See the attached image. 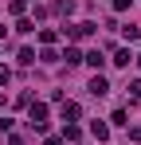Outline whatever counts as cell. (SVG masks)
I'll use <instances>...</instances> for the list:
<instances>
[{
  "label": "cell",
  "mask_w": 141,
  "mask_h": 145,
  "mask_svg": "<svg viewBox=\"0 0 141 145\" xmlns=\"http://www.w3.org/2000/svg\"><path fill=\"white\" fill-rule=\"evenodd\" d=\"M27 125L35 133H47V106L43 102H27Z\"/></svg>",
  "instance_id": "obj_1"
},
{
  "label": "cell",
  "mask_w": 141,
  "mask_h": 145,
  "mask_svg": "<svg viewBox=\"0 0 141 145\" xmlns=\"http://www.w3.org/2000/svg\"><path fill=\"white\" fill-rule=\"evenodd\" d=\"M94 31H98V24H90V20H82V24H67V27H63V35H67V39H90Z\"/></svg>",
  "instance_id": "obj_2"
},
{
  "label": "cell",
  "mask_w": 141,
  "mask_h": 145,
  "mask_svg": "<svg viewBox=\"0 0 141 145\" xmlns=\"http://www.w3.org/2000/svg\"><path fill=\"white\" fill-rule=\"evenodd\" d=\"M59 114H63V121L70 125V121L82 118V106H78V102H63V106H59Z\"/></svg>",
  "instance_id": "obj_3"
},
{
  "label": "cell",
  "mask_w": 141,
  "mask_h": 145,
  "mask_svg": "<svg viewBox=\"0 0 141 145\" xmlns=\"http://www.w3.org/2000/svg\"><path fill=\"white\" fill-rule=\"evenodd\" d=\"M82 63H90L94 71H102V67H106V63H110V59H106V55H102V51H86V55H82Z\"/></svg>",
  "instance_id": "obj_4"
},
{
  "label": "cell",
  "mask_w": 141,
  "mask_h": 145,
  "mask_svg": "<svg viewBox=\"0 0 141 145\" xmlns=\"http://www.w3.org/2000/svg\"><path fill=\"white\" fill-rule=\"evenodd\" d=\"M90 94H94V98H102V94H110V82H106V78H102V74H94V78H90Z\"/></svg>",
  "instance_id": "obj_5"
},
{
  "label": "cell",
  "mask_w": 141,
  "mask_h": 145,
  "mask_svg": "<svg viewBox=\"0 0 141 145\" xmlns=\"http://www.w3.org/2000/svg\"><path fill=\"white\" fill-rule=\"evenodd\" d=\"M110 63H114V67H129V63H133V51H129V47L114 51V59H110Z\"/></svg>",
  "instance_id": "obj_6"
},
{
  "label": "cell",
  "mask_w": 141,
  "mask_h": 145,
  "mask_svg": "<svg viewBox=\"0 0 141 145\" xmlns=\"http://www.w3.org/2000/svg\"><path fill=\"white\" fill-rule=\"evenodd\" d=\"M67 141H74V145L82 141V129H78L74 121H70V125H63V145H67Z\"/></svg>",
  "instance_id": "obj_7"
},
{
  "label": "cell",
  "mask_w": 141,
  "mask_h": 145,
  "mask_svg": "<svg viewBox=\"0 0 141 145\" xmlns=\"http://www.w3.org/2000/svg\"><path fill=\"white\" fill-rule=\"evenodd\" d=\"M59 59H67V67H78V63H82V51H78V47H67Z\"/></svg>",
  "instance_id": "obj_8"
},
{
  "label": "cell",
  "mask_w": 141,
  "mask_h": 145,
  "mask_svg": "<svg viewBox=\"0 0 141 145\" xmlns=\"http://www.w3.org/2000/svg\"><path fill=\"white\" fill-rule=\"evenodd\" d=\"M90 133L98 141H106V137H110V125H106V121H90Z\"/></svg>",
  "instance_id": "obj_9"
},
{
  "label": "cell",
  "mask_w": 141,
  "mask_h": 145,
  "mask_svg": "<svg viewBox=\"0 0 141 145\" xmlns=\"http://www.w3.org/2000/svg\"><path fill=\"white\" fill-rule=\"evenodd\" d=\"M16 31H24V35H31V31H35V20H27V16H20V20H16Z\"/></svg>",
  "instance_id": "obj_10"
},
{
  "label": "cell",
  "mask_w": 141,
  "mask_h": 145,
  "mask_svg": "<svg viewBox=\"0 0 141 145\" xmlns=\"http://www.w3.org/2000/svg\"><path fill=\"white\" fill-rule=\"evenodd\" d=\"M8 12H12V16H24V12H27V0H8Z\"/></svg>",
  "instance_id": "obj_11"
},
{
  "label": "cell",
  "mask_w": 141,
  "mask_h": 145,
  "mask_svg": "<svg viewBox=\"0 0 141 145\" xmlns=\"http://www.w3.org/2000/svg\"><path fill=\"white\" fill-rule=\"evenodd\" d=\"M55 39H59V31H51V27H43V31H39V43H43V47H51Z\"/></svg>",
  "instance_id": "obj_12"
},
{
  "label": "cell",
  "mask_w": 141,
  "mask_h": 145,
  "mask_svg": "<svg viewBox=\"0 0 141 145\" xmlns=\"http://www.w3.org/2000/svg\"><path fill=\"white\" fill-rule=\"evenodd\" d=\"M55 12H59V16H70V12H74V0H59Z\"/></svg>",
  "instance_id": "obj_13"
},
{
  "label": "cell",
  "mask_w": 141,
  "mask_h": 145,
  "mask_svg": "<svg viewBox=\"0 0 141 145\" xmlns=\"http://www.w3.org/2000/svg\"><path fill=\"white\" fill-rule=\"evenodd\" d=\"M20 63H24V67H31V63H35V51L24 47V51H20Z\"/></svg>",
  "instance_id": "obj_14"
},
{
  "label": "cell",
  "mask_w": 141,
  "mask_h": 145,
  "mask_svg": "<svg viewBox=\"0 0 141 145\" xmlns=\"http://www.w3.org/2000/svg\"><path fill=\"white\" fill-rule=\"evenodd\" d=\"M110 121H114V125H129V114H125V110H114V118H110Z\"/></svg>",
  "instance_id": "obj_15"
},
{
  "label": "cell",
  "mask_w": 141,
  "mask_h": 145,
  "mask_svg": "<svg viewBox=\"0 0 141 145\" xmlns=\"http://www.w3.org/2000/svg\"><path fill=\"white\" fill-rule=\"evenodd\" d=\"M39 59H43V63H59V55H55L51 47H43V51H39Z\"/></svg>",
  "instance_id": "obj_16"
},
{
  "label": "cell",
  "mask_w": 141,
  "mask_h": 145,
  "mask_svg": "<svg viewBox=\"0 0 141 145\" xmlns=\"http://www.w3.org/2000/svg\"><path fill=\"white\" fill-rule=\"evenodd\" d=\"M125 90H129V98H141V78H133V82H129Z\"/></svg>",
  "instance_id": "obj_17"
},
{
  "label": "cell",
  "mask_w": 141,
  "mask_h": 145,
  "mask_svg": "<svg viewBox=\"0 0 141 145\" xmlns=\"http://www.w3.org/2000/svg\"><path fill=\"white\" fill-rule=\"evenodd\" d=\"M129 4L133 0H114V12H129Z\"/></svg>",
  "instance_id": "obj_18"
},
{
  "label": "cell",
  "mask_w": 141,
  "mask_h": 145,
  "mask_svg": "<svg viewBox=\"0 0 141 145\" xmlns=\"http://www.w3.org/2000/svg\"><path fill=\"white\" fill-rule=\"evenodd\" d=\"M8 82H12V71H8V67H0V86H8Z\"/></svg>",
  "instance_id": "obj_19"
},
{
  "label": "cell",
  "mask_w": 141,
  "mask_h": 145,
  "mask_svg": "<svg viewBox=\"0 0 141 145\" xmlns=\"http://www.w3.org/2000/svg\"><path fill=\"white\" fill-rule=\"evenodd\" d=\"M0 133H12V118H0Z\"/></svg>",
  "instance_id": "obj_20"
},
{
  "label": "cell",
  "mask_w": 141,
  "mask_h": 145,
  "mask_svg": "<svg viewBox=\"0 0 141 145\" xmlns=\"http://www.w3.org/2000/svg\"><path fill=\"white\" fill-rule=\"evenodd\" d=\"M129 141H137V145H141V125H133V129H129Z\"/></svg>",
  "instance_id": "obj_21"
},
{
  "label": "cell",
  "mask_w": 141,
  "mask_h": 145,
  "mask_svg": "<svg viewBox=\"0 0 141 145\" xmlns=\"http://www.w3.org/2000/svg\"><path fill=\"white\" fill-rule=\"evenodd\" d=\"M43 145H63V137H47V141Z\"/></svg>",
  "instance_id": "obj_22"
},
{
  "label": "cell",
  "mask_w": 141,
  "mask_h": 145,
  "mask_svg": "<svg viewBox=\"0 0 141 145\" xmlns=\"http://www.w3.org/2000/svg\"><path fill=\"white\" fill-rule=\"evenodd\" d=\"M8 145H24V141H20V137H8Z\"/></svg>",
  "instance_id": "obj_23"
},
{
  "label": "cell",
  "mask_w": 141,
  "mask_h": 145,
  "mask_svg": "<svg viewBox=\"0 0 141 145\" xmlns=\"http://www.w3.org/2000/svg\"><path fill=\"white\" fill-rule=\"evenodd\" d=\"M133 63H137V71H141V55H133Z\"/></svg>",
  "instance_id": "obj_24"
},
{
  "label": "cell",
  "mask_w": 141,
  "mask_h": 145,
  "mask_svg": "<svg viewBox=\"0 0 141 145\" xmlns=\"http://www.w3.org/2000/svg\"><path fill=\"white\" fill-rule=\"evenodd\" d=\"M0 39H4V24H0Z\"/></svg>",
  "instance_id": "obj_25"
},
{
  "label": "cell",
  "mask_w": 141,
  "mask_h": 145,
  "mask_svg": "<svg viewBox=\"0 0 141 145\" xmlns=\"http://www.w3.org/2000/svg\"><path fill=\"white\" fill-rule=\"evenodd\" d=\"M78 145H82V141H78Z\"/></svg>",
  "instance_id": "obj_26"
}]
</instances>
